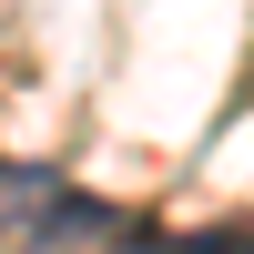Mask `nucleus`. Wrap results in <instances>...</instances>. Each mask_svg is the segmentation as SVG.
I'll use <instances>...</instances> for the list:
<instances>
[{"label": "nucleus", "mask_w": 254, "mask_h": 254, "mask_svg": "<svg viewBox=\"0 0 254 254\" xmlns=\"http://www.w3.org/2000/svg\"><path fill=\"white\" fill-rule=\"evenodd\" d=\"M61 193H71L61 173H41V163H10V173H0V234H10V244H31L41 224H51V203H61Z\"/></svg>", "instance_id": "f03ea898"}, {"label": "nucleus", "mask_w": 254, "mask_h": 254, "mask_svg": "<svg viewBox=\"0 0 254 254\" xmlns=\"http://www.w3.org/2000/svg\"><path fill=\"white\" fill-rule=\"evenodd\" d=\"M122 254H254V234H234V224H214V234H183V244H163V234H122Z\"/></svg>", "instance_id": "7ed1b4c3"}, {"label": "nucleus", "mask_w": 254, "mask_h": 254, "mask_svg": "<svg viewBox=\"0 0 254 254\" xmlns=\"http://www.w3.org/2000/svg\"><path fill=\"white\" fill-rule=\"evenodd\" d=\"M132 234V214L122 203H102V193H61L51 203V224L31 234V254H71V244H122Z\"/></svg>", "instance_id": "f257e3e1"}]
</instances>
